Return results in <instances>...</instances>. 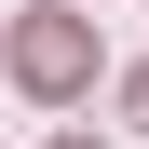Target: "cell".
I'll return each mask as SVG.
<instances>
[{
    "mask_svg": "<svg viewBox=\"0 0 149 149\" xmlns=\"http://www.w3.org/2000/svg\"><path fill=\"white\" fill-rule=\"evenodd\" d=\"M136 122H149V68H136Z\"/></svg>",
    "mask_w": 149,
    "mask_h": 149,
    "instance_id": "cell-2",
    "label": "cell"
},
{
    "mask_svg": "<svg viewBox=\"0 0 149 149\" xmlns=\"http://www.w3.org/2000/svg\"><path fill=\"white\" fill-rule=\"evenodd\" d=\"M14 81L27 95H81L95 81V27L81 14H27V27H14Z\"/></svg>",
    "mask_w": 149,
    "mask_h": 149,
    "instance_id": "cell-1",
    "label": "cell"
},
{
    "mask_svg": "<svg viewBox=\"0 0 149 149\" xmlns=\"http://www.w3.org/2000/svg\"><path fill=\"white\" fill-rule=\"evenodd\" d=\"M68 149H95V136H68Z\"/></svg>",
    "mask_w": 149,
    "mask_h": 149,
    "instance_id": "cell-3",
    "label": "cell"
}]
</instances>
